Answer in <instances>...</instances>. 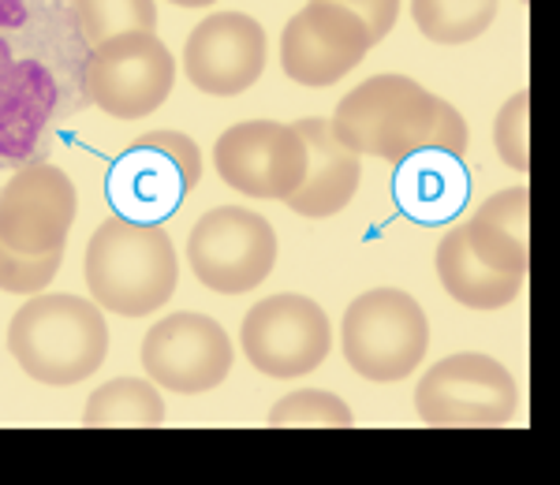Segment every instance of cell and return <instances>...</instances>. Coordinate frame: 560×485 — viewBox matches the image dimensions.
<instances>
[{
	"instance_id": "603a6c76",
	"label": "cell",
	"mask_w": 560,
	"mask_h": 485,
	"mask_svg": "<svg viewBox=\"0 0 560 485\" xmlns=\"http://www.w3.org/2000/svg\"><path fill=\"white\" fill-rule=\"evenodd\" d=\"M493 142L504 165L516 168V173H527L530 168V94L527 90H516V94L501 105V113H497V120H493Z\"/></svg>"
},
{
	"instance_id": "9a60e30c",
	"label": "cell",
	"mask_w": 560,
	"mask_h": 485,
	"mask_svg": "<svg viewBox=\"0 0 560 485\" xmlns=\"http://www.w3.org/2000/svg\"><path fill=\"white\" fill-rule=\"evenodd\" d=\"M295 131L306 142V176L284 199L288 210L300 217H337L355 199L359 179H363L359 154H351L322 116H306L295 123Z\"/></svg>"
},
{
	"instance_id": "7402d4cb",
	"label": "cell",
	"mask_w": 560,
	"mask_h": 485,
	"mask_svg": "<svg viewBox=\"0 0 560 485\" xmlns=\"http://www.w3.org/2000/svg\"><path fill=\"white\" fill-rule=\"evenodd\" d=\"M464 236L471 242V250L482 258L486 265L497 269V273H509V276H527V265H530V242L520 239V236H509L501 232L497 224L482 221V217H471L464 224Z\"/></svg>"
},
{
	"instance_id": "ac0fdd59",
	"label": "cell",
	"mask_w": 560,
	"mask_h": 485,
	"mask_svg": "<svg viewBox=\"0 0 560 485\" xmlns=\"http://www.w3.org/2000/svg\"><path fill=\"white\" fill-rule=\"evenodd\" d=\"M165 422V400H161L158 385L142 381V377H116L90 392L83 407L86 429H153Z\"/></svg>"
},
{
	"instance_id": "d4e9b609",
	"label": "cell",
	"mask_w": 560,
	"mask_h": 485,
	"mask_svg": "<svg viewBox=\"0 0 560 485\" xmlns=\"http://www.w3.org/2000/svg\"><path fill=\"white\" fill-rule=\"evenodd\" d=\"M475 217L497 224V228L509 232V236L530 239V191H527V187H509V191H497L482 205H478Z\"/></svg>"
},
{
	"instance_id": "5bb4252c",
	"label": "cell",
	"mask_w": 560,
	"mask_h": 485,
	"mask_svg": "<svg viewBox=\"0 0 560 485\" xmlns=\"http://www.w3.org/2000/svg\"><path fill=\"white\" fill-rule=\"evenodd\" d=\"M187 79L213 97H236L266 71V31L243 12H217L184 45Z\"/></svg>"
},
{
	"instance_id": "52a82bcc",
	"label": "cell",
	"mask_w": 560,
	"mask_h": 485,
	"mask_svg": "<svg viewBox=\"0 0 560 485\" xmlns=\"http://www.w3.org/2000/svg\"><path fill=\"white\" fill-rule=\"evenodd\" d=\"M202 179V150L179 131H150L131 142V150L113 165L108 199L124 217L161 221Z\"/></svg>"
},
{
	"instance_id": "7a4b0ae2",
	"label": "cell",
	"mask_w": 560,
	"mask_h": 485,
	"mask_svg": "<svg viewBox=\"0 0 560 485\" xmlns=\"http://www.w3.org/2000/svg\"><path fill=\"white\" fill-rule=\"evenodd\" d=\"M90 299L120 318H147L176 292V247L158 221L108 217L86 242Z\"/></svg>"
},
{
	"instance_id": "30bf717a",
	"label": "cell",
	"mask_w": 560,
	"mask_h": 485,
	"mask_svg": "<svg viewBox=\"0 0 560 485\" xmlns=\"http://www.w3.org/2000/svg\"><path fill=\"white\" fill-rule=\"evenodd\" d=\"M370 45L374 38L366 23L351 8L332 4V0H311L280 34V68L292 83L322 90L340 83L351 68L363 64Z\"/></svg>"
},
{
	"instance_id": "9c48e42d",
	"label": "cell",
	"mask_w": 560,
	"mask_h": 485,
	"mask_svg": "<svg viewBox=\"0 0 560 485\" xmlns=\"http://www.w3.org/2000/svg\"><path fill=\"white\" fill-rule=\"evenodd\" d=\"M240 344L258 374L292 381L314 374L329 358V314L306 295H273L247 310Z\"/></svg>"
},
{
	"instance_id": "cb8c5ba5",
	"label": "cell",
	"mask_w": 560,
	"mask_h": 485,
	"mask_svg": "<svg viewBox=\"0 0 560 485\" xmlns=\"http://www.w3.org/2000/svg\"><path fill=\"white\" fill-rule=\"evenodd\" d=\"M60 262H65V250H52V255H20V250L0 242V292L38 295L60 273Z\"/></svg>"
},
{
	"instance_id": "6da1fadb",
	"label": "cell",
	"mask_w": 560,
	"mask_h": 485,
	"mask_svg": "<svg viewBox=\"0 0 560 485\" xmlns=\"http://www.w3.org/2000/svg\"><path fill=\"white\" fill-rule=\"evenodd\" d=\"M329 128L351 154L385 157L396 165L422 150H441L453 157H464L467 150V123L456 105L430 94L408 75L366 79L340 97Z\"/></svg>"
},
{
	"instance_id": "8992f818",
	"label": "cell",
	"mask_w": 560,
	"mask_h": 485,
	"mask_svg": "<svg viewBox=\"0 0 560 485\" xmlns=\"http://www.w3.org/2000/svg\"><path fill=\"white\" fill-rule=\"evenodd\" d=\"M187 262L210 292H255L277 265V232L261 213L217 205L195 221L187 236Z\"/></svg>"
},
{
	"instance_id": "e0dca14e",
	"label": "cell",
	"mask_w": 560,
	"mask_h": 485,
	"mask_svg": "<svg viewBox=\"0 0 560 485\" xmlns=\"http://www.w3.org/2000/svg\"><path fill=\"white\" fill-rule=\"evenodd\" d=\"M433 265H438V281L448 292V299H456L467 310H501L520 299V276L497 273V269L486 265L471 250L464 228H453L438 242Z\"/></svg>"
},
{
	"instance_id": "4316f807",
	"label": "cell",
	"mask_w": 560,
	"mask_h": 485,
	"mask_svg": "<svg viewBox=\"0 0 560 485\" xmlns=\"http://www.w3.org/2000/svg\"><path fill=\"white\" fill-rule=\"evenodd\" d=\"M168 4H176V8H206V4H213V0H168Z\"/></svg>"
},
{
	"instance_id": "277c9868",
	"label": "cell",
	"mask_w": 560,
	"mask_h": 485,
	"mask_svg": "<svg viewBox=\"0 0 560 485\" xmlns=\"http://www.w3.org/2000/svg\"><path fill=\"white\" fill-rule=\"evenodd\" d=\"M348 366L366 381H404L419 370L430 347V321L419 299L400 287H374L359 295L340 321Z\"/></svg>"
},
{
	"instance_id": "ba28073f",
	"label": "cell",
	"mask_w": 560,
	"mask_h": 485,
	"mask_svg": "<svg viewBox=\"0 0 560 485\" xmlns=\"http://www.w3.org/2000/svg\"><path fill=\"white\" fill-rule=\"evenodd\" d=\"M176 86V60L153 31L116 34L86 60L90 102L116 120H142L165 105Z\"/></svg>"
},
{
	"instance_id": "7c38bea8",
	"label": "cell",
	"mask_w": 560,
	"mask_h": 485,
	"mask_svg": "<svg viewBox=\"0 0 560 485\" xmlns=\"http://www.w3.org/2000/svg\"><path fill=\"white\" fill-rule=\"evenodd\" d=\"M142 366L176 397L210 392L232 370V340L206 314H168L142 336Z\"/></svg>"
},
{
	"instance_id": "8fae6325",
	"label": "cell",
	"mask_w": 560,
	"mask_h": 485,
	"mask_svg": "<svg viewBox=\"0 0 560 485\" xmlns=\"http://www.w3.org/2000/svg\"><path fill=\"white\" fill-rule=\"evenodd\" d=\"M213 165L232 191L284 202L306 176V142L295 123L243 120L217 139Z\"/></svg>"
},
{
	"instance_id": "2e32d148",
	"label": "cell",
	"mask_w": 560,
	"mask_h": 485,
	"mask_svg": "<svg viewBox=\"0 0 560 485\" xmlns=\"http://www.w3.org/2000/svg\"><path fill=\"white\" fill-rule=\"evenodd\" d=\"M396 199L415 221H448L467 202V173L459 157L441 150H422L400 161Z\"/></svg>"
},
{
	"instance_id": "83f0119b",
	"label": "cell",
	"mask_w": 560,
	"mask_h": 485,
	"mask_svg": "<svg viewBox=\"0 0 560 485\" xmlns=\"http://www.w3.org/2000/svg\"><path fill=\"white\" fill-rule=\"evenodd\" d=\"M523 4H527V0H523Z\"/></svg>"
},
{
	"instance_id": "5b68a950",
	"label": "cell",
	"mask_w": 560,
	"mask_h": 485,
	"mask_svg": "<svg viewBox=\"0 0 560 485\" xmlns=\"http://www.w3.org/2000/svg\"><path fill=\"white\" fill-rule=\"evenodd\" d=\"M520 389L512 374L490 355H448L422 374L415 411L427 426L441 429H493L516 415Z\"/></svg>"
},
{
	"instance_id": "d6986e66",
	"label": "cell",
	"mask_w": 560,
	"mask_h": 485,
	"mask_svg": "<svg viewBox=\"0 0 560 485\" xmlns=\"http://www.w3.org/2000/svg\"><path fill=\"white\" fill-rule=\"evenodd\" d=\"M497 0H411V20L438 45H464L490 31Z\"/></svg>"
},
{
	"instance_id": "44dd1931",
	"label": "cell",
	"mask_w": 560,
	"mask_h": 485,
	"mask_svg": "<svg viewBox=\"0 0 560 485\" xmlns=\"http://www.w3.org/2000/svg\"><path fill=\"white\" fill-rule=\"evenodd\" d=\"M306 426H318V429H351L355 418H351V407L332 392L322 389H303L292 392L280 403H273L269 411V429H306Z\"/></svg>"
},
{
	"instance_id": "3957f363",
	"label": "cell",
	"mask_w": 560,
	"mask_h": 485,
	"mask_svg": "<svg viewBox=\"0 0 560 485\" xmlns=\"http://www.w3.org/2000/svg\"><path fill=\"white\" fill-rule=\"evenodd\" d=\"M8 352L26 377L42 385L86 381L108 352V326L102 307L79 295H34L8 326Z\"/></svg>"
},
{
	"instance_id": "ffe728a7",
	"label": "cell",
	"mask_w": 560,
	"mask_h": 485,
	"mask_svg": "<svg viewBox=\"0 0 560 485\" xmlns=\"http://www.w3.org/2000/svg\"><path fill=\"white\" fill-rule=\"evenodd\" d=\"M83 38L102 45L116 34L153 31L158 26V0H75Z\"/></svg>"
},
{
	"instance_id": "4fadbf2b",
	"label": "cell",
	"mask_w": 560,
	"mask_h": 485,
	"mask_svg": "<svg viewBox=\"0 0 560 485\" xmlns=\"http://www.w3.org/2000/svg\"><path fill=\"white\" fill-rule=\"evenodd\" d=\"M75 184L65 168L31 165L15 173L0 191V242L20 255L65 250L75 224Z\"/></svg>"
},
{
	"instance_id": "484cf974",
	"label": "cell",
	"mask_w": 560,
	"mask_h": 485,
	"mask_svg": "<svg viewBox=\"0 0 560 485\" xmlns=\"http://www.w3.org/2000/svg\"><path fill=\"white\" fill-rule=\"evenodd\" d=\"M332 4L351 8V12L366 23V31L374 42L388 38V31H393L396 20H400V0H332Z\"/></svg>"
}]
</instances>
